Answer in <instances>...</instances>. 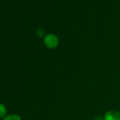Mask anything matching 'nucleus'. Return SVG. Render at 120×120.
Segmentation results:
<instances>
[{"mask_svg": "<svg viewBox=\"0 0 120 120\" xmlns=\"http://www.w3.org/2000/svg\"><path fill=\"white\" fill-rule=\"evenodd\" d=\"M44 44L48 49H54L59 45V39L54 34H47L44 37Z\"/></svg>", "mask_w": 120, "mask_h": 120, "instance_id": "obj_1", "label": "nucleus"}, {"mask_svg": "<svg viewBox=\"0 0 120 120\" xmlns=\"http://www.w3.org/2000/svg\"><path fill=\"white\" fill-rule=\"evenodd\" d=\"M104 120H120V112L116 110H109L105 112Z\"/></svg>", "mask_w": 120, "mask_h": 120, "instance_id": "obj_2", "label": "nucleus"}, {"mask_svg": "<svg viewBox=\"0 0 120 120\" xmlns=\"http://www.w3.org/2000/svg\"><path fill=\"white\" fill-rule=\"evenodd\" d=\"M2 120H21V117L16 114H11L7 115L5 117L3 118Z\"/></svg>", "mask_w": 120, "mask_h": 120, "instance_id": "obj_3", "label": "nucleus"}, {"mask_svg": "<svg viewBox=\"0 0 120 120\" xmlns=\"http://www.w3.org/2000/svg\"><path fill=\"white\" fill-rule=\"evenodd\" d=\"M7 116V108L6 106L0 103V118H4Z\"/></svg>", "mask_w": 120, "mask_h": 120, "instance_id": "obj_4", "label": "nucleus"}, {"mask_svg": "<svg viewBox=\"0 0 120 120\" xmlns=\"http://www.w3.org/2000/svg\"><path fill=\"white\" fill-rule=\"evenodd\" d=\"M37 35L40 38H42L45 35V31L42 29H39L37 30Z\"/></svg>", "mask_w": 120, "mask_h": 120, "instance_id": "obj_5", "label": "nucleus"}, {"mask_svg": "<svg viewBox=\"0 0 120 120\" xmlns=\"http://www.w3.org/2000/svg\"><path fill=\"white\" fill-rule=\"evenodd\" d=\"M93 120H104V117H102L101 116H96Z\"/></svg>", "mask_w": 120, "mask_h": 120, "instance_id": "obj_6", "label": "nucleus"}]
</instances>
